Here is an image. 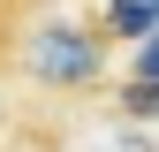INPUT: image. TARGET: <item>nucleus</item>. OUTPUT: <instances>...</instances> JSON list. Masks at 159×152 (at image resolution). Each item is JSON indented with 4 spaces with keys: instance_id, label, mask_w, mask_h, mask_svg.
I'll list each match as a JSON object with an SVG mask.
<instances>
[{
    "instance_id": "obj_2",
    "label": "nucleus",
    "mask_w": 159,
    "mask_h": 152,
    "mask_svg": "<svg viewBox=\"0 0 159 152\" xmlns=\"http://www.w3.org/2000/svg\"><path fill=\"white\" fill-rule=\"evenodd\" d=\"M38 23V0H0V61L23 46V31Z\"/></svg>"
},
{
    "instance_id": "obj_1",
    "label": "nucleus",
    "mask_w": 159,
    "mask_h": 152,
    "mask_svg": "<svg viewBox=\"0 0 159 152\" xmlns=\"http://www.w3.org/2000/svg\"><path fill=\"white\" fill-rule=\"evenodd\" d=\"M15 53H23V76L46 84V91H84V84H98V69H106V53H98V38L84 23H30Z\"/></svg>"
},
{
    "instance_id": "obj_3",
    "label": "nucleus",
    "mask_w": 159,
    "mask_h": 152,
    "mask_svg": "<svg viewBox=\"0 0 159 152\" xmlns=\"http://www.w3.org/2000/svg\"><path fill=\"white\" fill-rule=\"evenodd\" d=\"M136 69H144V76H159V38L144 46V61H136Z\"/></svg>"
}]
</instances>
